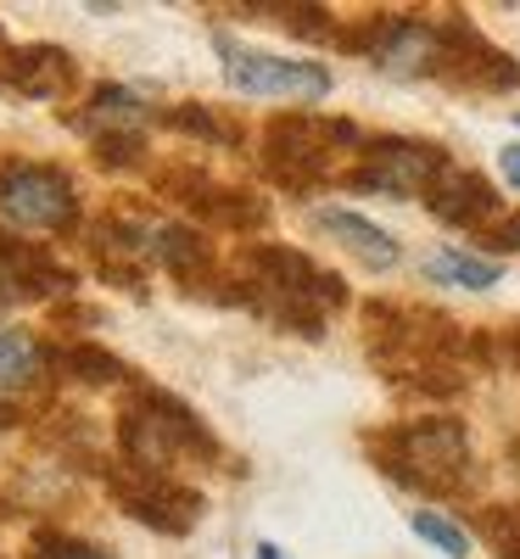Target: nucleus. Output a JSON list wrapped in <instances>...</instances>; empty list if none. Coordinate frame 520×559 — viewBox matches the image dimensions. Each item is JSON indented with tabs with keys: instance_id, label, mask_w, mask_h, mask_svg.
I'll return each instance as SVG.
<instances>
[{
	"instance_id": "obj_11",
	"label": "nucleus",
	"mask_w": 520,
	"mask_h": 559,
	"mask_svg": "<svg viewBox=\"0 0 520 559\" xmlns=\"http://www.w3.org/2000/svg\"><path fill=\"white\" fill-rule=\"evenodd\" d=\"M152 252L174 274H191L197 263H208V247H202V236H191V229H152Z\"/></svg>"
},
{
	"instance_id": "obj_7",
	"label": "nucleus",
	"mask_w": 520,
	"mask_h": 559,
	"mask_svg": "<svg viewBox=\"0 0 520 559\" xmlns=\"http://www.w3.org/2000/svg\"><path fill=\"white\" fill-rule=\"evenodd\" d=\"M7 73H12V84L23 90V96H62V90L73 84V62H68L62 51H51V45L12 57Z\"/></svg>"
},
{
	"instance_id": "obj_10",
	"label": "nucleus",
	"mask_w": 520,
	"mask_h": 559,
	"mask_svg": "<svg viewBox=\"0 0 520 559\" xmlns=\"http://www.w3.org/2000/svg\"><path fill=\"white\" fill-rule=\"evenodd\" d=\"M140 118H146V107H140L123 84H102L96 96H90L84 107V129H140Z\"/></svg>"
},
{
	"instance_id": "obj_4",
	"label": "nucleus",
	"mask_w": 520,
	"mask_h": 559,
	"mask_svg": "<svg viewBox=\"0 0 520 559\" xmlns=\"http://www.w3.org/2000/svg\"><path fill=\"white\" fill-rule=\"evenodd\" d=\"M442 174H448L442 146H419V140H381V146H369V168L358 179L375 185V191L409 197V191H432Z\"/></svg>"
},
{
	"instance_id": "obj_16",
	"label": "nucleus",
	"mask_w": 520,
	"mask_h": 559,
	"mask_svg": "<svg viewBox=\"0 0 520 559\" xmlns=\"http://www.w3.org/2000/svg\"><path fill=\"white\" fill-rule=\"evenodd\" d=\"M498 163H504V179H509V185H520V146H504V152H498Z\"/></svg>"
},
{
	"instance_id": "obj_17",
	"label": "nucleus",
	"mask_w": 520,
	"mask_h": 559,
	"mask_svg": "<svg viewBox=\"0 0 520 559\" xmlns=\"http://www.w3.org/2000/svg\"><path fill=\"white\" fill-rule=\"evenodd\" d=\"M258 559H280V548L274 543H258Z\"/></svg>"
},
{
	"instance_id": "obj_6",
	"label": "nucleus",
	"mask_w": 520,
	"mask_h": 559,
	"mask_svg": "<svg viewBox=\"0 0 520 559\" xmlns=\"http://www.w3.org/2000/svg\"><path fill=\"white\" fill-rule=\"evenodd\" d=\"M314 224L324 229V236H336L364 269H392L398 263V241L387 236L381 224H369L364 213H347V207H319Z\"/></svg>"
},
{
	"instance_id": "obj_2",
	"label": "nucleus",
	"mask_w": 520,
	"mask_h": 559,
	"mask_svg": "<svg viewBox=\"0 0 520 559\" xmlns=\"http://www.w3.org/2000/svg\"><path fill=\"white\" fill-rule=\"evenodd\" d=\"M73 179L62 168L45 163H7L0 168V218H12L17 229H62L73 224Z\"/></svg>"
},
{
	"instance_id": "obj_1",
	"label": "nucleus",
	"mask_w": 520,
	"mask_h": 559,
	"mask_svg": "<svg viewBox=\"0 0 520 559\" xmlns=\"http://www.w3.org/2000/svg\"><path fill=\"white\" fill-rule=\"evenodd\" d=\"M470 464V448H464V431L453 419H419V426H403L392 431V453H387V471L409 487H437L448 492Z\"/></svg>"
},
{
	"instance_id": "obj_15",
	"label": "nucleus",
	"mask_w": 520,
	"mask_h": 559,
	"mask_svg": "<svg viewBox=\"0 0 520 559\" xmlns=\"http://www.w3.org/2000/svg\"><path fill=\"white\" fill-rule=\"evenodd\" d=\"M45 559H107V554H96V548H84V543H57Z\"/></svg>"
},
{
	"instance_id": "obj_9",
	"label": "nucleus",
	"mask_w": 520,
	"mask_h": 559,
	"mask_svg": "<svg viewBox=\"0 0 520 559\" xmlns=\"http://www.w3.org/2000/svg\"><path fill=\"white\" fill-rule=\"evenodd\" d=\"M425 274H432L437 286H464V292L498 286V263L493 258H470V252H432L425 258Z\"/></svg>"
},
{
	"instance_id": "obj_14",
	"label": "nucleus",
	"mask_w": 520,
	"mask_h": 559,
	"mask_svg": "<svg viewBox=\"0 0 520 559\" xmlns=\"http://www.w3.org/2000/svg\"><path fill=\"white\" fill-rule=\"evenodd\" d=\"M493 252H515L520 247V213H498L493 224H487V236H482Z\"/></svg>"
},
{
	"instance_id": "obj_13",
	"label": "nucleus",
	"mask_w": 520,
	"mask_h": 559,
	"mask_svg": "<svg viewBox=\"0 0 520 559\" xmlns=\"http://www.w3.org/2000/svg\"><path fill=\"white\" fill-rule=\"evenodd\" d=\"M62 364L73 369L79 381H96V386H102V381H118V376H123V364H118L113 353H96V347H73V353H62Z\"/></svg>"
},
{
	"instance_id": "obj_5",
	"label": "nucleus",
	"mask_w": 520,
	"mask_h": 559,
	"mask_svg": "<svg viewBox=\"0 0 520 559\" xmlns=\"http://www.w3.org/2000/svg\"><path fill=\"white\" fill-rule=\"evenodd\" d=\"M432 213L442 218V224H493L498 218V202H493V185L482 179V174H464V168H448L437 185H432Z\"/></svg>"
},
{
	"instance_id": "obj_12",
	"label": "nucleus",
	"mask_w": 520,
	"mask_h": 559,
	"mask_svg": "<svg viewBox=\"0 0 520 559\" xmlns=\"http://www.w3.org/2000/svg\"><path fill=\"white\" fill-rule=\"evenodd\" d=\"M414 532H419L425 543H437L448 559H464V554H470V537L442 515V509H419V515H414Z\"/></svg>"
},
{
	"instance_id": "obj_3",
	"label": "nucleus",
	"mask_w": 520,
	"mask_h": 559,
	"mask_svg": "<svg viewBox=\"0 0 520 559\" xmlns=\"http://www.w3.org/2000/svg\"><path fill=\"white\" fill-rule=\"evenodd\" d=\"M224 79H229L235 96H286V102H324L330 96V73L324 68L263 57V51H229Z\"/></svg>"
},
{
	"instance_id": "obj_8",
	"label": "nucleus",
	"mask_w": 520,
	"mask_h": 559,
	"mask_svg": "<svg viewBox=\"0 0 520 559\" xmlns=\"http://www.w3.org/2000/svg\"><path fill=\"white\" fill-rule=\"evenodd\" d=\"M39 369H45V353L28 331H0V397L34 386Z\"/></svg>"
},
{
	"instance_id": "obj_18",
	"label": "nucleus",
	"mask_w": 520,
	"mask_h": 559,
	"mask_svg": "<svg viewBox=\"0 0 520 559\" xmlns=\"http://www.w3.org/2000/svg\"><path fill=\"white\" fill-rule=\"evenodd\" d=\"M515 123H520V118H515Z\"/></svg>"
}]
</instances>
